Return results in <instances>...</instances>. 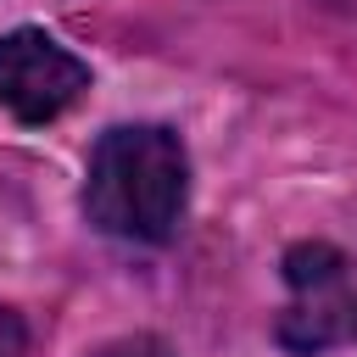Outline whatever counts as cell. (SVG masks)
<instances>
[{
  "instance_id": "cell-1",
  "label": "cell",
  "mask_w": 357,
  "mask_h": 357,
  "mask_svg": "<svg viewBox=\"0 0 357 357\" xmlns=\"http://www.w3.org/2000/svg\"><path fill=\"white\" fill-rule=\"evenodd\" d=\"M184 206H190V156L173 128L123 123L100 134L84 178V212L100 234L162 245L178 234Z\"/></svg>"
},
{
  "instance_id": "cell-2",
  "label": "cell",
  "mask_w": 357,
  "mask_h": 357,
  "mask_svg": "<svg viewBox=\"0 0 357 357\" xmlns=\"http://www.w3.org/2000/svg\"><path fill=\"white\" fill-rule=\"evenodd\" d=\"M290 301L279 312V340L290 351H324L357 335V268L329 240H301L284 251Z\"/></svg>"
},
{
  "instance_id": "cell-3",
  "label": "cell",
  "mask_w": 357,
  "mask_h": 357,
  "mask_svg": "<svg viewBox=\"0 0 357 357\" xmlns=\"http://www.w3.org/2000/svg\"><path fill=\"white\" fill-rule=\"evenodd\" d=\"M89 89V67L50 33L17 28L0 39V106L17 123H50Z\"/></svg>"
},
{
  "instance_id": "cell-4",
  "label": "cell",
  "mask_w": 357,
  "mask_h": 357,
  "mask_svg": "<svg viewBox=\"0 0 357 357\" xmlns=\"http://www.w3.org/2000/svg\"><path fill=\"white\" fill-rule=\"evenodd\" d=\"M95 357H173L156 335H128V340H112V346H100Z\"/></svg>"
},
{
  "instance_id": "cell-5",
  "label": "cell",
  "mask_w": 357,
  "mask_h": 357,
  "mask_svg": "<svg viewBox=\"0 0 357 357\" xmlns=\"http://www.w3.org/2000/svg\"><path fill=\"white\" fill-rule=\"evenodd\" d=\"M22 324H17V312H6L0 307V357H22Z\"/></svg>"
}]
</instances>
